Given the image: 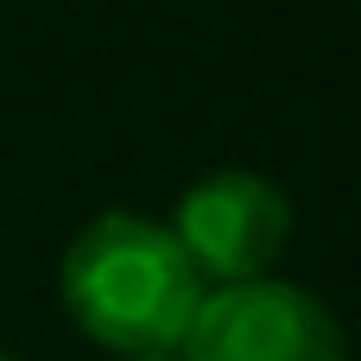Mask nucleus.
Returning a JSON list of instances; mask_svg holds the SVG:
<instances>
[{
    "label": "nucleus",
    "mask_w": 361,
    "mask_h": 361,
    "mask_svg": "<svg viewBox=\"0 0 361 361\" xmlns=\"http://www.w3.org/2000/svg\"><path fill=\"white\" fill-rule=\"evenodd\" d=\"M203 298L178 235L133 209L95 216L63 254V311L114 355H171Z\"/></svg>",
    "instance_id": "obj_1"
},
{
    "label": "nucleus",
    "mask_w": 361,
    "mask_h": 361,
    "mask_svg": "<svg viewBox=\"0 0 361 361\" xmlns=\"http://www.w3.org/2000/svg\"><path fill=\"white\" fill-rule=\"evenodd\" d=\"M184 361H349L343 324L324 311V298L279 286V279H247L222 286L216 298L197 305L184 343Z\"/></svg>",
    "instance_id": "obj_2"
},
{
    "label": "nucleus",
    "mask_w": 361,
    "mask_h": 361,
    "mask_svg": "<svg viewBox=\"0 0 361 361\" xmlns=\"http://www.w3.org/2000/svg\"><path fill=\"white\" fill-rule=\"evenodd\" d=\"M171 235L190 254L197 279L247 286V279H267V267L279 260L292 235V203L279 184L254 171H209L184 190Z\"/></svg>",
    "instance_id": "obj_3"
},
{
    "label": "nucleus",
    "mask_w": 361,
    "mask_h": 361,
    "mask_svg": "<svg viewBox=\"0 0 361 361\" xmlns=\"http://www.w3.org/2000/svg\"><path fill=\"white\" fill-rule=\"evenodd\" d=\"M127 361H184V355H178V349H171V355H127Z\"/></svg>",
    "instance_id": "obj_4"
},
{
    "label": "nucleus",
    "mask_w": 361,
    "mask_h": 361,
    "mask_svg": "<svg viewBox=\"0 0 361 361\" xmlns=\"http://www.w3.org/2000/svg\"><path fill=\"white\" fill-rule=\"evenodd\" d=\"M0 361H13V355H0Z\"/></svg>",
    "instance_id": "obj_5"
}]
</instances>
